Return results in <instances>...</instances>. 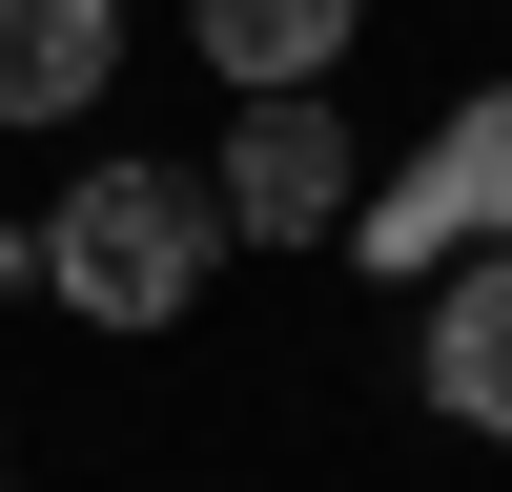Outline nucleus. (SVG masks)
<instances>
[{"label":"nucleus","mask_w":512,"mask_h":492,"mask_svg":"<svg viewBox=\"0 0 512 492\" xmlns=\"http://www.w3.org/2000/svg\"><path fill=\"white\" fill-rule=\"evenodd\" d=\"M205 267H226V185H185V164H82L62 226H41V287L82 328H185Z\"/></svg>","instance_id":"obj_1"},{"label":"nucleus","mask_w":512,"mask_h":492,"mask_svg":"<svg viewBox=\"0 0 512 492\" xmlns=\"http://www.w3.org/2000/svg\"><path fill=\"white\" fill-rule=\"evenodd\" d=\"M349 246L369 267H472V246H512V82H472V103L349 205Z\"/></svg>","instance_id":"obj_2"},{"label":"nucleus","mask_w":512,"mask_h":492,"mask_svg":"<svg viewBox=\"0 0 512 492\" xmlns=\"http://www.w3.org/2000/svg\"><path fill=\"white\" fill-rule=\"evenodd\" d=\"M205 185H226V246H328L349 226V123L308 103V82H246V123H226V164H205Z\"/></svg>","instance_id":"obj_3"},{"label":"nucleus","mask_w":512,"mask_h":492,"mask_svg":"<svg viewBox=\"0 0 512 492\" xmlns=\"http://www.w3.org/2000/svg\"><path fill=\"white\" fill-rule=\"evenodd\" d=\"M431 410L451 431H512V246L431 267Z\"/></svg>","instance_id":"obj_4"},{"label":"nucleus","mask_w":512,"mask_h":492,"mask_svg":"<svg viewBox=\"0 0 512 492\" xmlns=\"http://www.w3.org/2000/svg\"><path fill=\"white\" fill-rule=\"evenodd\" d=\"M103 41H123V0H0V123H82Z\"/></svg>","instance_id":"obj_5"},{"label":"nucleus","mask_w":512,"mask_h":492,"mask_svg":"<svg viewBox=\"0 0 512 492\" xmlns=\"http://www.w3.org/2000/svg\"><path fill=\"white\" fill-rule=\"evenodd\" d=\"M349 21H369V0H185V41H205L226 82H328Z\"/></svg>","instance_id":"obj_6"}]
</instances>
